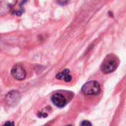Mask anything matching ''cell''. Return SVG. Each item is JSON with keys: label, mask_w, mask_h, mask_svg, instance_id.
Masks as SVG:
<instances>
[{"label": "cell", "mask_w": 126, "mask_h": 126, "mask_svg": "<svg viewBox=\"0 0 126 126\" xmlns=\"http://www.w3.org/2000/svg\"><path fill=\"white\" fill-rule=\"evenodd\" d=\"M100 85L96 81H90L85 83L82 88V93L89 96L98 95L100 93Z\"/></svg>", "instance_id": "2"}, {"label": "cell", "mask_w": 126, "mask_h": 126, "mask_svg": "<svg viewBox=\"0 0 126 126\" xmlns=\"http://www.w3.org/2000/svg\"><path fill=\"white\" fill-rule=\"evenodd\" d=\"M51 100L53 103L59 108L65 107L67 104V100L65 97L61 94H55L54 95H53L51 97Z\"/></svg>", "instance_id": "6"}, {"label": "cell", "mask_w": 126, "mask_h": 126, "mask_svg": "<svg viewBox=\"0 0 126 126\" xmlns=\"http://www.w3.org/2000/svg\"><path fill=\"white\" fill-rule=\"evenodd\" d=\"M70 0H56V2L59 5H66Z\"/></svg>", "instance_id": "8"}, {"label": "cell", "mask_w": 126, "mask_h": 126, "mask_svg": "<svg viewBox=\"0 0 126 126\" xmlns=\"http://www.w3.org/2000/svg\"><path fill=\"white\" fill-rule=\"evenodd\" d=\"M67 126H72L71 125H67Z\"/></svg>", "instance_id": "11"}, {"label": "cell", "mask_w": 126, "mask_h": 126, "mask_svg": "<svg viewBox=\"0 0 126 126\" xmlns=\"http://www.w3.org/2000/svg\"><path fill=\"white\" fill-rule=\"evenodd\" d=\"M56 79L64 80L65 82H71L72 79V77L70 74V70L69 69H65L63 70L62 72L59 73L56 76Z\"/></svg>", "instance_id": "7"}, {"label": "cell", "mask_w": 126, "mask_h": 126, "mask_svg": "<svg viewBox=\"0 0 126 126\" xmlns=\"http://www.w3.org/2000/svg\"><path fill=\"white\" fill-rule=\"evenodd\" d=\"M14 125H15V124L14 122H6L5 124L2 126H14Z\"/></svg>", "instance_id": "10"}, {"label": "cell", "mask_w": 126, "mask_h": 126, "mask_svg": "<svg viewBox=\"0 0 126 126\" xmlns=\"http://www.w3.org/2000/svg\"><path fill=\"white\" fill-rule=\"evenodd\" d=\"M26 71L25 70L24 67L20 64H16L11 69V75L14 77V79L17 80H24L26 77Z\"/></svg>", "instance_id": "4"}, {"label": "cell", "mask_w": 126, "mask_h": 126, "mask_svg": "<svg viewBox=\"0 0 126 126\" xmlns=\"http://www.w3.org/2000/svg\"><path fill=\"white\" fill-rule=\"evenodd\" d=\"M80 126H92L91 123L89 122V121H87V120H85L83 122H82L81 123V125Z\"/></svg>", "instance_id": "9"}, {"label": "cell", "mask_w": 126, "mask_h": 126, "mask_svg": "<svg viewBox=\"0 0 126 126\" xmlns=\"http://www.w3.org/2000/svg\"><path fill=\"white\" fill-rule=\"evenodd\" d=\"M20 100V94L19 91H12L9 92L5 96L6 103L10 106H15Z\"/></svg>", "instance_id": "5"}, {"label": "cell", "mask_w": 126, "mask_h": 126, "mask_svg": "<svg viewBox=\"0 0 126 126\" xmlns=\"http://www.w3.org/2000/svg\"><path fill=\"white\" fill-rule=\"evenodd\" d=\"M118 66V61L116 56L113 55L108 56L105 58L101 66V70L105 74H110L113 72Z\"/></svg>", "instance_id": "1"}, {"label": "cell", "mask_w": 126, "mask_h": 126, "mask_svg": "<svg viewBox=\"0 0 126 126\" xmlns=\"http://www.w3.org/2000/svg\"><path fill=\"white\" fill-rule=\"evenodd\" d=\"M16 2L17 0H0V16L7 15Z\"/></svg>", "instance_id": "3"}]
</instances>
